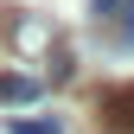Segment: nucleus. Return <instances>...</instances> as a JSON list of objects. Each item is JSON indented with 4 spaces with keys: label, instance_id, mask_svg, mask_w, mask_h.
Instances as JSON below:
<instances>
[{
    "label": "nucleus",
    "instance_id": "nucleus-3",
    "mask_svg": "<svg viewBox=\"0 0 134 134\" xmlns=\"http://www.w3.org/2000/svg\"><path fill=\"white\" fill-rule=\"evenodd\" d=\"M115 45H121V51H134V0H115Z\"/></svg>",
    "mask_w": 134,
    "mask_h": 134
},
{
    "label": "nucleus",
    "instance_id": "nucleus-4",
    "mask_svg": "<svg viewBox=\"0 0 134 134\" xmlns=\"http://www.w3.org/2000/svg\"><path fill=\"white\" fill-rule=\"evenodd\" d=\"M102 109H109V121L134 128V90H109V96H102Z\"/></svg>",
    "mask_w": 134,
    "mask_h": 134
},
{
    "label": "nucleus",
    "instance_id": "nucleus-1",
    "mask_svg": "<svg viewBox=\"0 0 134 134\" xmlns=\"http://www.w3.org/2000/svg\"><path fill=\"white\" fill-rule=\"evenodd\" d=\"M13 45H19L26 58H38V51H58V32H51V19L26 13V19H13Z\"/></svg>",
    "mask_w": 134,
    "mask_h": 134
},
{
    "label": "nucleus",
    "instance_id": "nucleus-2",
    "mask_svg": "<svg viewBox=\"0 0 134 134\" xmlns=\"http://www.w3.org/2000/svg\"><path fill=\"white\" fill-rule=\"evenodd\" d=\"M38 96H45V83H38V77H19V70L0 77V102H7V109H26V102H38Z\"/></svg>",
    "mask_w": 134,
    "mask_h": 134
},
{
    "label": "nucleus",
    "instance_id": "nucleus-5",
    "mask_svg": "<svg viewBox=\"0 0 134 134\" xmlns=\"http://www.w3.org/2000/svg\"><path fill=\"white\" fill-rule=\"evenodd\" d=\"M13 134H58V121H19Z\"/></svg>",
    "mask_w": 134,
    "mask_h": 134
}]
</instances>
